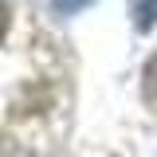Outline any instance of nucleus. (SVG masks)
I'll return each mask as SVG.
<instances>
[{"mask_svg":"<svg viewBox=\"0 0 157 157\" xmlns=\"http://www.w3.org/2000/svg\"><path fill=\"white\" fill-rule=\"evenodd\" d=\"M130 16H134L137 32H149L157 24V0H134V4H130Z\"/></svg>","mask_w":157,"mask_h":157,"instance_id":"obj_1","label":"nucleus"},{"mask_svg":"<svg viewBox=\"0 0 157 157\" xmlns=\"http://www.w3.org/2000/svg\"><path fill=\"white\" fill-rule=\"evenodd\" d=\"M145 98L157 102V55H149V63H145Z\"/></svg>","mask_w":157,"mask_h":157,"instance_id":"obj_2","label":"nucleus"},{"mask_svg":"<svg viewBox=\"0 0 157 157\" xmlns=\"http://www.w3.org/2000/svg\"><path fill=\"white\" fill-rule=\"evenodd\" d=\"M86 4H94V0H55V12L59 16H75V12H82Z\"/></svg>","mask_w":157,"mask_h":157,"instance_id":"obj_3","label":"nucleus"}]
</instances>
